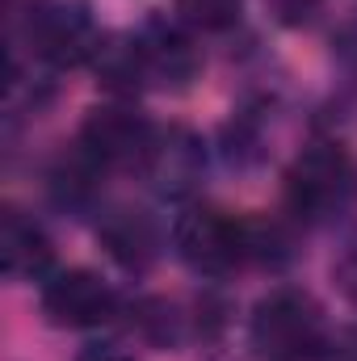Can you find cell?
Wrapping results in <instances>:
<instances>
[{
  "label": "cell",
  "instance_id": "obj_7",
  "mask_svg": "<svg viewBox=\"0 0 357 361\" xmlns=\"http://www.w3.org/2000/svg\"><path fill=\"white\" fill-rule=\"evenodd\" d=\"M135 34L139 59H143V76L147 89H189L202 72V51L193 47V30L181 25L177 17H147Z\"/></svg>",
  "mask_w": 357,
  "mask_h": 361
},
{
  "label": "cell",
  "instance_id": "obj_2",
  "mask_svg": "<svg viewBox=\"0 0 357 361\" xmlns=\"http://www.w3.org/2000/svg\"><path fill=\"white\" fill-rule=\"evenodd\" d=\"M286 206L307 227H337L357 210V160L349 147L307 143L286 169Z\"/></svg>",
  "mask_w": 357,
  "mask_h": 361
},
{
  "label": "cell",
  "instance_id": "obj_12",
  "mask_svg": "<svg viewBox=\"0 0 357 361\" xmlns=\"http://www.w3.org/2000/svg\"><path fill=\"white\" fill-rule=\"evenodd\" d=\"M244 227V265H261V269H282L290 261V235L282 223H273L265 214L240 219Z\"/></svg>",
  "mask_w": 357,
  "mask_h": 361
},
{
  "label": "cell",
  "instance_id": "obj_13",
  "mask_svg": "<svg viewBox=\"0 0 357 361\" xmlns=\"http://www.w3.org/2000/svg\"><path fill=\"white\" fill-rule=\"evenodd\" d=\"M244 0H173V17L193 34H227L240 25Z\"/></svg>",
  "mask_w": 357,
  "mask_h": 361
},
{
  "label": "cell",
  "instance_id": "obj_10",
  "mask_svg": "<svg viewBox=\"0 0 357 361\" xmlns=\"http://www.w3.org/2000/svg\"><path fill=\"white\" fill-rule=\"evenodd\" d=\"M101 244L109 248V257L122 269H147L160 252V231L143 210H105V219L97 223Z\"/></svg>",
  "mask_w": 357,
  "mask_h": 361
},
{
  "label": "cell",
  "instance_id": "obj_3",
  "mask_svg": "<svg viewBox=\"0 0 357 361\" xmlns=\"http://www.w3.org/2000/svg\"><path fill=\"white\" fill-rule=\"evenodd\" d=\"M248 345L261 361H324L332 328L324 307L307 290L277 286L253 307Z\"/></svg>",
  "mask_w": 357,
  "mask_h": 361
},
{
  "label": "cell",
  "instance_id": "obj_17",
  "mask_svg": "<svg viewBox=\"0 0 357 361\" xmlns=\"http://www.w3.org/2000/svg\"><path fill=\"white\" fill-rule=\"evenodd\" d=\"M324 361H357V328L337 332L332 345H328V353H324Z\"/></svg>",
  "mask_w": 357,
  "mask_h": 361
},
{
  "label": "cell",
  "instance_id": "obj_1",
  "mask_svg": "<svg viewBox=\"0 0 357 361\" xmlns=\"http://www.w3.org/2000/svg\"><path fill=\"white\" fill-rule=\"evenodd\" d=\"M8 38L13 51H30L42 68H80L92 63L101 30L89 0H8Z\"/></svg>",
  "mask_w": 357,
  "mask_h": 361
},
{
  "label": "cell",
  "instance_id": "obj_14",
  "mask_svg": "<svg viewBox=\"0 0 357 361\" xmlns=\"http://www.w3.org/2000/svg\"><path fill=\"white\" fill-rule=\"evenodd\" d=\"M332 281H337V290L345 294V302L357 311V235L341 248V257H337V265H332Z\"/></svg>",
  "mask_w": 357,
  "mask_h": 361
},
{
  "label": "cell",
  "instance_id": "obj_8",
  "mask_svg": "<svg viewBox=\"0 0 357 361\" xmlns=\"http://www.w3.org/2000/svg\"><path fill=\"white\" fill-rule=\"evenodd\" d=\"M143 177L160 197H173V202L193 197V189L206 177V143H202V135H193L189 126H160L156 143H152V156L143 164Z\"/></svg>",
  "mask_w": 357,
  "mask_h": 361
},
{
  "label": "cell",
  "instance_id": "obj_6",
  "mask_svg": "<svg viewBox=\"0 0 357 361\" xmlns=\"http://www.w3.org/2000/svg\"><path fill=\"white\" fill-rule=\"evenodd\" d=\"M38 307H42L51 328L92 332V328H105L118 315V294L92 269H55L42 281Z\"/></svg>",
  "mask_w": 357,
  "mask_h": 361
},
{
  "label": "cell",
  "instance_id": "obj_9",
  "mask_svg": "<svg viewBox=\"0 0 357 361\" xmlns=\"http://www.w3.org/2000/svg\"><path fill=\"white\" fill-rule=\"evenodd\" d=\"M0 269L8 281H47L55 273V244L38 219L17 206L0 214Z\"/></svg>",
  "mask_w": 357,
  "mask_h": 361
},
{
  "label": "cell",
  "instance_id": "obj_5",
  "mask_svg": "<svg viewBox=\"0 0 357 361\" xmlns=\"http://www.w3.org/2000/svg\"><path fill=\"white\" fill-rule=\"evenodd\" d=\"M173 248L202 277H231L244 269V227L214 206H185L173 219Z\"/></svg>",
  "mask_w": 357,
  "mask_h": 361
},
{
  "label": "cell",
  "instance_id": "obj_15",
  "mask_svg": "<svg viewBox=\"0 0 357 361\" xmlns=\"http://www.w3.org/2000/svg\"><path fill=\"white\" fill-rule=\"evenodd\" d=\"M76 361H135L126 349H118V345H109V341H92V345H85L80 353H76Z\"/></svg>",
  "mask_w": 357,
  "mask_h": 361
},
{
  "label": "cell",
  "instance_id": "obj_4",
  "mask_svg": "<svg viewBox=\"0 0 357 361\" xmlns=\"http://www.w3.org/2000/svg\"><path fill=\"white\" fill-rule=\"evenodd\" d=\"M156 130L160 126H152L135 105L109 101V105H92L85 114L76 147L101 173H143L152 143H156Z\"/></svg>",
  "mask_w": 357,
  "mask_h": 361
},
{
  "label": "cell",
  "instance_id": "obj_16",
  "mask_svg": "<svg viewBox=\"0 0 357 361\" xmlns=\"http://www.w3.org/2000/svg\"><path fill=\"white\" fill-rule=\"evenodd\" d=\"M337 55H341L345 68H353L357 72V17L341 25V34H337Z\"/></svg>",
  "mask_w": 357,
  "mask_h": 361
},
{
  "label": "cell",
  "instance_id": "obj_11",
  "mask_svg": "<svg viewBox=\"0 0 357 361\" xmlns=\"http://www.w3.org/2000/svg\"><path fill=\"white\" fill-rule=\"evenodd\" d=\"M92 72H97V80L105 89L118 92V97H135L139 89H147L135 34H105L101 47H97V55H92Z\"/></svg>",
  "mask_w": 357,
  "mask_h": 361
}]
</instances>
